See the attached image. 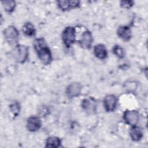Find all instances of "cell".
Instances as JSON below:
<instances>
[{
  "mask_svg": "<svg viewBox=\"0 0 148 148\" xmlns=\"http://www.w3.org/2000/svg\"><path fill=\"white\" fill-rule=\"evenodd\" d=\"M120 4L122 8L128 9L133 6L134 2L132 1H122L120 2Z\"/></svg>",
  "mask_w": 148,
  "mask_h": 148,
  "instance_id": "cell-20",
  "label": "cell"
},
{
  "mask_svg": "<svg viewBox=\"0 0 148 148\" xmlns=\"http://www.w3.org/2000/svg\"><path fill=\"white\" fill-rule=\"evenodd\" d=\"M94 54L95 56L99 60H105L108 57V51L105 46L99 43L94 47Z\"/></svg>",
  "mask_w": 148,
  "mask_h": 148,
  "instance_id": "cell-13",
  "label": "cell"
},
{
  "mask_svg": "<svg viewBox=\"0 0 148 148\" xmlns=\"http://www.w3.org/2000/svg\"><path fill=\"white\" fill-rule=\"evenodd\" d=\"M41 126L42 121L38 116H31L27 120V129L30 132H36L38 131Z\"/></svg>",
  "mask_w": 148,
  "mask_h": 148,
  "instance_id": "cell-9",
  "label": "cell"
},
{
  "mask_svg": "<svg viewBox=\"0 0 148 148\" xmlns=\"http://www.w3.org/2000/svg\"><path fill=\"white\" fill-rule=\"evenodd\" d=\"M82 107L88 114H92L96 111L97 103L93 98H85L82 101Z\"/></svg>",
  "mask_w": 148,
  "mask_h": 148,
  "instance_id": "cell-10",
  "label": "cell"
},
{
  "mask_svg": "<svg viewBox=\"0 0 148 148\" xmlns=\"http://www.w3.org/2000/svg\"><path fill=\"white\" fill-rule=\"evenodd\" d=\"M117 35L125 42L129 41L132 37V32L130 27L127 25L120 26L117 30Z\"/></svg>",
  "mask_w": 148,
  "mask_h": 148,
  "instance_id": "cell-12",
  "label": "cell"
},
{
  "mask_svg": "<svg viewBox=\"0 0 148 148\" xmlns=\"http://www.w3.org/2000/svg\"><path fill=\"white\" fill-rule=\"evenodd\" d=\"M139 119V112L136 110H126L123 113L124 122L131 125H136Z\"/></svg>",
  "mask_w": 148,
  "mask_h": 148,
  "instance_id": "cell-5",
  "label": "cell"
},
{
  "mask_svg": "<svg viewBox=\"0 0 148 148\" xmlns=\"http://www.w3.org/2000/svg\"><path fill=\"white\" fill-rule=\"evenodd\" d=\"M93 42V38L91 32L88 30H86L81 35L79 40L80 46L84 49H90Z\"/></svg>",
  "mask_w": 148,
  "mask_h": 148,
  "instance_id": "cell-6",
  "label": "cell"
},
{
  "mask_svg": "<svg viewBox=\"0 0 148 148\" xmlns=\"http://www.w3.org/2000/svg\"><path fill=\"white\" fill-rule=\"evenodd\" d=\"M62 40L66 47H70L76 42V30L71 26L64 28L61 35Z\"/></svg>",
  "mask_w": 148,
  "mask_h": 148,
  "instance_id": "cell-4",
  "label": "cell"
},
{
  "mask_svg": "<svg viewBox=\"0 0 148 148\" xmlns=\"http://www.w3.org/2000/svg\"><path fill=\"white\" fill-rule=\"evenodd\" d=\"M130 136L133 141L138 142L143 138V133L142 130L136 125L131 126L130 130Z\"/></svg>",
  "mask_w": 148,
  "mask_h": 148,
  "instance_id": "cell-14",
  "label": "cell"
},
{
  "mask_svg": "<svg viewBox=\"0 0 148 148\" xmlns=\"http://www.w3.org/2000/svg\"><path fill=\"white\" fill-rule=\"evenodd\" d=\"M112 51L113 54L119 58H123L124 57L125 53H124V49L120 45H114L112 49Z\"/></svg>",
  "mask_w": 148,
  "mask_h": 148,
  "instance_id": "cell-18",
  "label": "cell"
},
{
  "mask_svg": "<svg viewBox=\"0 0 148 148\" xmlns=\"http://www.w3.org/2000/svg\"><path fill=\"white\" fill-rule=\"evenodd\" d=\"M22 31L27 36H33L36 34V29L30 22H27L24 24L22 27Z\"/></svg>",
  "mask_w": 148,
  "mask_h": 148,
  "instance_id": "cell-16",
  "label": "cell"
},
{
  "mask_svg": "<svg viewBox=\"0 0 148 148\" xmlns=\"http://www.w3.org/2000/svg\"><path fill=\"white\" fill-rule=\"evenodd\" d=\"M2 4L5 11L8 13H12L16 6V2L12 0L3 1L2 2Z\"/></svg>",
  "mask_w": 148,
  "mask_h": 148,
  "instance_id": "cell-17",
  "label": "cell"
},
{
  "mask_svg": "<svg viewBox=\"0 0 148 148\" xmlns=\"http://www.w3.org/2000/svg\"><path fill=\"white\" fill-rule=\"evenodd\" d=\"M82 86L80 83L75 82L70 83L66 89V94L69 98L78 97L81 93Z\"/></svg>",
  "mask_w": 148,
  "mask_h": 148,
  "instance_id": "cell-7",
  "label": "cell"
},
{
  "mask_svg": "<svg viewBox=\"0 0 148 148\" xmlns=\"http://www.w3.org/2000/svg\"><path fill=\"white\" fill-rule=\"evenodd\" d=\"M9 109L13 116H17L19 114L20 110V104L18 102H13L10 105H9Z\"/></svg>",
  "mask_w": 148,
  "mask_h": 148,
  "instance_id": "cell-19",
  "label": "cell"
},
{
  "mask_svg": "<svg viewBox=\"0 0 148 148\" xmlns=\"http://www.w3.org/2000/svg\"><path fill=\"white\" fill-rule=\"evenodd\" d=\"M3 35L6 42L11 46L17 45L19 32L16 27L14 25L8 26L3 31Z\"/></svg>",
  "mask_w": 148,
  "mask_h": 148,
  "instance_id": "cell-3",
  "label": "cell"
},
{
  "mask_svg": "<svg viewBox=\"0 0 148 148\" xmlns=\"http://www.w3.org/2000/svg\"><path fill=\"white\" fill-rule=\"evenodd\" d=\"M57 3L58 8L62 11L76 8L80 6V2L79 1H58Z\"/></svg>",
  "mask_w": 148,
  "mask_h": 148,
  "instance_id": "cell-11",
  "label": "cell"
},
{
  "mask_svg": "<svg viewBox=\"0 0 148 148\" xmlns=\"http://www.w3.org/2000/svg\"><path fill=\"white\" fill-rule=\"evenodd\" d=\"M61 140L57 136H51L47 138L46 140L45 146L46 147H53L57 148L61 146Z\"/></svg>",
  "mask_w": 148,
  "mask_h": 148,
  "instance_id": "cell-15",
  "label": "cell"
},
{
  "mask_svg": "<svg viewBox=\"0 0 148 148\" xmlns=\"http://www.w3.org/2000/svg\"><path fill=\"white\" fill-rule=\"evenodd\" d=\"M117 99L113 94H108L103 99V106L107 112H113L117 106Z\"/></svg>",
  "mask_w": 148,
  "mask_h": 148,
  "instance_id": "cell-8",
  "label": "cell"
},
{
  "mask_svg": "<svg viewBox=\"0 0 148 148\" xmlns=\"http://www.w3.org/2000/svg\"><path fill=\"white\" fill-rule=\"evenodd\" d=\"M14 60L19 64L24 63L28 58L29 49L23 45H17L14 46L12 52Z\"/></svg>",
  "mask_w": 148,
  "mask_h": 148,
  "instance_id": "cell-2",
  "label": "cell"
},
{
  "mask_svg": "<svg viewBox=\"0 0 148 148\" xmlns=\"http://www.w3.org/2000/svg\"><path fill=\"white\" fill-rule=\"evenodd\" d=\"M33 46L41 62L45 65H49L52 61V54L44 38H39L35 39L34 41Z\"/></svg>",
  "mask_w": 148,
  "mask_h": 148,
  "instance_id": "cell-1",
  "label": "cell"
}]
</instances>
